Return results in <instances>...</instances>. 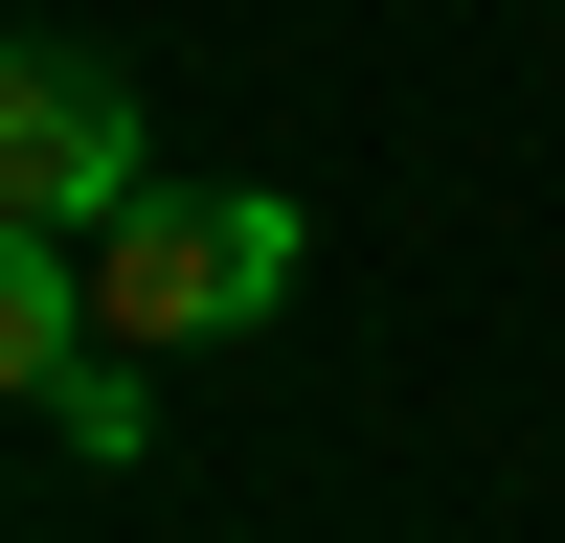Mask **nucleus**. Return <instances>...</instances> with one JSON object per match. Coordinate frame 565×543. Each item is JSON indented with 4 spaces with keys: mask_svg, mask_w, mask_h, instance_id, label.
<instances>
[{
    "mask_svg": "<svg viewBox=\"0 0 565 543\" xmlns=\"http://www.w3.org/2000/svg\"><path fill=\"white\" fill-rule=\"evenodd\" d=\"M295 249L317 226L271 204V181H136L114 226H90V340H249V317H295Z\"/></svg>",
    "mask_w": 565,
    "mask_h": 543,
    "instance_id": "1",
    "label": "nucleus"
},
{
    "mask_svg": "<svg viewBox=\"0 0 565 543\" xmlns=\"http://www.w3.org/2000/svg\"><path fill=\"white\" fill-rule=\"evenodd\" d=\"M136 181H159V159H136V91L90 68V45H0V226H68V249H90Z\"/></svg>",
    "mask_w": 565,
    "mask_h": 543,
    "instance_id": "2",
    "label": "nucleus"
},
{
    "mask_svg": "<svg viewBox=\"0 0 565 543\" xmlns=\"http://www.w3.org/2000/svg\"><path fill=\"white\" fill-rule=\"evenodd\" d=\"M90 362V249L68 226H0V407H45Z\"/></svg>",
    "mask_w": 565,
    "mask_h": 543,
    "instance_id": "3",
    "label": "nucleus"
},
{
    "mask_svg": "<svg viewBox=\"0 0 565 543\" xmlns=\"http://www.w3.org/2000/svg\"><path fill=\"white\" fill-rule=\"evenodd\" d=\"M45 430H68L90 476H136V453H159V407H136V340H90L68 385H45Z\"/></svg>",
    "mask_w": 565,
    "mask_h": 543,
    "instance_id": "4",
    "label": "nucleus"
}]
</instances>
